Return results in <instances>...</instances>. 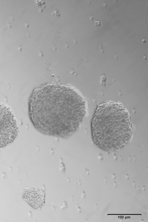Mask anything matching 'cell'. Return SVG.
Segmentation results:
<instances>
[{
  "instance_id": "obj_8",
  "label": "cell",
  "mask_w": 148,
  "mask_h": 222,
  "mask_svg": "<svg viewBox=\"0 0 148 222\" xmlns=\"http://www.w3.org/2000/svg\"><path fill=\"white\" fill-rule=\"evenodd\" d=\"M114 186H117V184H116V182H115V183H114Z\"/></svg>"
},
{
  "instance_id": "obj_6",
  "label": "cell",
  "mask_w": 148,
  "mask_h": 222,
  "mask_svg": "<svg viewBox=\"0 0 148 222\" xmlns=\"http://www.w3.org/2000/svg\"><path fill=\"white\" fill-rule=\"evenodd\" d=\"M125 177L126 179H128L129 178V176L128 174H127L125 175Z\"/></svg>"
},
{
  "instance_id": "obj_9",
  "label": "cell",
  "mask_w": 148,
  "mask_h": 222,
  "mask_svg": "<svg viewBox=\"0 0 148 222\" xmlns=\"http://www.w3.org/2000/svg\"><path fill=\"white\" fill-rule=\"evenodd\" d=\"M133 186H135V185H136L135 183L134 182L133 183Z\"/></svg>"
},
{
  "instance_id": "obj_7",
  "label": "cell",
  "mask_w": 148,
  "mask_h": 222,
  "mask_svg": "<svg viewBox=\"0 0 148 222\" xmlns=\"http://www.w3.org/2000/svg\"><path fill=\"white\" fill-rule=\"evenodd\" d=\"M112 177L113 179H114L116 178V176L114 174H113L112 175Z\"/></svg>"
},
{
  "instance_id": "obj_4",
  "label": "cell",
  "mask_w": 148,
  "mask_h": 222,
  "mask_svg": "<svg viewBox=\"0 0 148 222\" xmlns=\"http://www.w3.org/2000/svg\"><path fill=\"white\" fill-rule=\"evenodd\" d=\"M37 191L30 189L25 190L23 194V198L31 206L37 208L43 201V195Z\"/></svg>"
},
{
  "instance_id": "obj_1",
  "label": "cell",
  "mask_w": 148,
  "mask_h": 222,
  "mask_svg": "<svg viewBox=\"0 0 148 222\" xmlns=\"http://www.w3.org/2000/svg\"><path fill=\"white\" fill-rule=\"evenodd\" d=\"M86 114L85 101L74 88L47 83L35 88L29 102V115L41 133L63 138L78 129Z\"/></svg>"
},
{
  "instance_id": "obj_3",
  "label": "cell",
  "mask_w": 148,
  "mask_h": 222,
  "mask_svg": "<svg viewBox=\"0 0 148 222\" xmlns=\"http://www.w3.org/2000/svg\"><path fill=\"white\" fill-rule=\"evenodd\" d=\"M15 118L10 108L0 103V148L13 142L18 133Z\"/></svg>"
},
{
  "instance_id": "obj_2",
  "label": "cell",
  "mask_w": 148,
  "mask_h": 222,
  "mask_svg": "<svg viewBox=\"0 0 148 222\" xmlns=\"http://www.w3.org/2000/svg\"><path fill=\"white\" fill-rule=\"evenodd\" d=\"M93 139L105 150L117 149L131 139L132 127L128 112L121 103L108 102L97 108L91 123Z\"/></svg>"
},
{
  "instance_id": "obj_5",
  "label": "cell",
  "mask_w": 148,
  "mask_h": 222,
  "mask_svg": "<svg viewBox=\"0 0 148 222\" xmlns=\"http://www.w3.org/2000/svg\"><path fill=\"white\" fill-rule=\"evenodd\" d=\"M95 24L96 26H99L100 25V22L99 21H96L95 22Z\"/></svg>"
}]
</instances>
